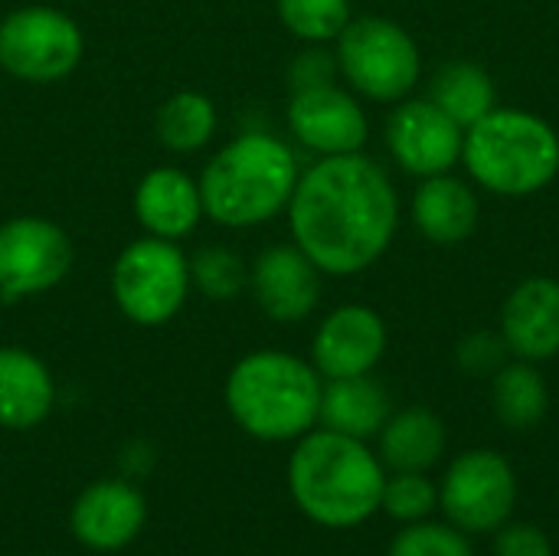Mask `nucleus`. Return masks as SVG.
<instances>
[{"instance_id": "f257e3e1", "label": "nucleus", "mask_w": 559, "mask_h": 556, "mask_svg": "<svg viewBox=\"0 0 559 556\" xmlns=\"http://www.w3.org/2000/svg\"><path fill=\"white\" fill-rule=\"evenodd\" d=\"M292 242L331 279L373 269L396 239L400 193L380 161L357 154L318 157L301 170L288 203Z\"/></svg>"}, {"instance_id": "f03ea898", "label": "nucleus", "mask_w": 559, "mask_h": 556, "mask_svg": "<svg viewBox=\"0 0 559 556\" xmlns=\"http://www.w3.org/2000/svg\"><path fill=\"white\" fill-rule=\"evenodd\" d=\"M288 488L301 514L321 528H357L380 511L386 469L364 439L318 429L305 433L288 462Z\"/></svg>"}, {"instance_id": "7ed1b4c3", "label": "nucleus", "mask_w": 559, "mask_h": 556, "mask_svg": "<svg viewBox=\"0 0 559 556\" xmlns=\"http://www.w3.org/2000/svg\"><path fill=\"white\" fill-rule=\"evenodd\" d=\"M301 177L295 151L269 134L246 131L219 147L200 174L203 213L226 229H252L288 210Z\"/></svg>"}, {"instance_id": "20e7f679", "label": "nucleus", "mask_w": 559, "mask_h": 556, "mask_svg": "<svg viewBox=\"0 0 559 556\" xmlns=\"http://www.w3.org/2000/svg\"><path fill=\"white\" fill-rule=\"evenodd\" d=\"M462 167L481 193L504 200L534 197L559 177L557 128L537 111L495 105L465 128Z\"/></svg>"}, {"instance_id": "39448f33", "label": "nucleus", "mask_w": 559, "mask_h": 556, "mask_svg": "<svg viewBox=\"0 0 559 556\" xmlns=\"http://www.w3.org/2000/svg\"><path fill=\"white\" fill-rule=\"evenodd\" d=\"M324 377L314 364L285 351H255L242 357L226 380L233 419L262 442L301 439L321 413Z\"/></svg>"}, {"instance_id": "423d86ee", "label": "nucleus", "mask_w": 559, "mask_h": 556, "mask_svg": "<svg viewBox=\"0 0 559 556\" xmlns=\"http://www.w3.org/2000/svg\"><path fill=\"white\" fill-rule=\"evenodd\" d=\"M337 75L377 105H396L423 82V52L413 33L390 16H354L334 39Z\"/></svg>"}, {"instance_id": "0eeeda50", "label": "nucleus", "mask_w": 559, "mask_h": 556, "mask_svg": "<svg viewBox=\"0 0 559 556\" xmlns=\"http://www.w3.org/2000/svg\"><path fill=\"white\" fill-rule=\"evenodd\" d=\"M190 285V259L177 249V242L157 236L124 246L111 269L115 305L141 328H157L177 318L187 305Z\"/></svg>"}, {"instance_id": "6e6552de", "label": "nucleus", "mask_w": 559, "mask_h": 556, "mask_svg": "<svg viewBox=\"0 0 559 556\" xmlns=\"http://www.w3.org/2000/svg\"><path fill=\"white\" fill-rule=\"evenodd\" d=\"M79 23L52 7H20L0 20V69L23 82H59L82 62Z\"/></svg>"}, {"instance_id": "1a4fd4ad", "label": "nucleus", "mask_w": 559, "mask_h": 556, "mask_svg": "<svg viewBox=\"0 0 559 556\" xmlns=\"http://www.w3.org/2000/svg\"><path fill=\"white\" fill-rule=\"evenodd\" d=\"M439 505L465 534H491L508 524L518 505L514 465L495 449H468L445 469Z\"/></svg>"}, {"instance_id": "9d476101", "label": "nucleus", "mask_w": 559, "mask_h": 556, "mask_svg": "<svg viewBox=\"0 0 559 556\" xmlns=\"http://www.w3.org/2000/svg\"><path fill=\"white\" fill-rule=\"evenodd\" d=\"M72 239L43 216L0 223V301L13 305L56 288L72 269Z\"/></svg>"}, {"instance_id": "9b49d317", "label": "nucleus", "mask_w": 559, "mask_h": 556, "mask_svg": "<svg viewBox=\"0 0 559 556\" xmlns=\"http://www.w3.org/2000/svg\"><path fill=\"white\" fill-rule=\"evenodd\" d=\"M386 151L393 164L423 180L436 174H452L462 164L465 128L452 121L429 95L426 98H403L393 105L386 128H383Z\"/></svg>"}, {"instance_id": "f8f14e48", "label": "nucleus", "mask_w": 559, "mask_h": 556, "mask_svg": "<svg viewBox=\"0 0 559 556\" xmlns=\"http://www.w3.org/2000/svg\"><path fill=\"white\" fill-rule=\"evenodd\" d=\"M288 128L295 141L318 157L357 154L370 138V118L360 105V95L337 82L292 92Z\"/></svg>"}, {"instance_id": "ddd939ff", "label": "nucleus", "mask_w": 559, "mask_h": 556, "mask_svg": "<svg viewBox=\"0 0 559 556\" xmlns=\"http://www.w3.org/2000/svg\"><path fill=\"white\" fill-rule=\"evenodd\" d=\"M390 344L386 321L370 305H341L321 318L311 341V364L324 380L373 374Z\"/></svg>"}, {"instance_id": "4468645a", "label": "nucleus", "mask_w": 559, "mask_h": 556, "mask_svg": "<svg viewBox=\"0 0 559 556\" xmlns=\"http://www.w3.org/2000/svg\"><path fill=\"white\" fill-rule=\"evenodd\" d=\"M249 292L275 324H298L321 301V269L295 242H278L249 265Z\"/></svg>"}, {"instance_id": "2eb2a0df", "label": "nucleus", "mask_w": 559, "mask_h": 556, "mask_svg": "<svg viewBox=\"0 0 559 556\" xmlns=\"http://www.w3.org/2000/svg\"><path fill=\"white\" fill-rule=\"evenodd\" d=\"M511 357L547 364L559 354V279L531 275L518 282L504 305L498 324Z\"/></svg>"}, {"instance_id": "dca6fc26", "label": "nucleus", "mask_w": 559, "mask_h": 556, "mask_svg": "<svg viewBox=\"0 0 559 556\" xmlns=\"http://www.w3.org/2000/svg\"><path fill=\"white\" fill-rule=\"evenodd\" d=\"M481 190L468 180L452 174L423 177L409 200V220L416 233L432 246H462L478 233L481 223Z\"/></svg>"}, {"instance_id": "f3484780", "label": "nucleus", "mask_w": 559, "mask_h": 556, "mask_svg": "<svg viewBox=\"0 0 559 556\" xmlns=\"http://www.w3.org/2000/svg\"><path fill=\"white\" fill-rule=\"evenodd\" d=\"M134 216L147 236L177 242L193 233L203 216L200 184L180 167H154L134 190Z\"/></svg>"}, {"instance_id": "a211bd4d", "label": "nucleus", "mask_w": 559, "mask_h": 556, "mask_svg": "<svg viewBox=\"0 0 559 556\" xmlns=\"http://www.w3.org/2000/svg\"><path fill=\"white\" fill-rule=\"evenodd\" d=\"M144 524V501L124 482L88 485L72 508V531L92 551L128 547Z\"/></svg>"}, {"instance_id": "6ab92c4d", "label": "nucleus", "mask_w": 559, "mask_h": 556, "mask_svg": "<svg viewBox=\"0 0 559 556\" xmlns=\"http://www.w3.org/2000/svg\"><path fill=\"white\" fill-rule=\"evenodd\" d=\"M56 400L52 377L39 357L23 347H0V426L33 429Z\"/></svg>"}, {"instance_id": "aec40b11", "label": "nucleus", "mask_w": 559, "mask_h": 556, "mask_svg": "<svg viewBox=\"0 0 559 556\" xmlns=\"http://www.w3.org/2000/svg\"><path fill=\"white\" fill-rule=\"evenodd\" d=\"M445 446V423L426 406L390 413L380 429V462L393 472H432L442 462Z\"/></svg>"}, {"instance_id": "412c9836", "label": "nucleus", "mask_w": 559, "mask_h": 556, "mask_svg": "<svg viewBox=\"0 0 559 556\" xmlns=\"http://www.w3.org/2000/svg\"><path fill=\"white\" fill-rule=\"evenodd\" d=\"M390 413H393L390 393L370 374H364V377L328 380V387L321 393L318 423H324V429H334V433L367 442L370 436H380Z\"/></svg>"}, {"instance_id": "4be33fe9", "label": "nucleus", "mask_w": 559, "mask_h": 556, "mask_svg": "<svg viewBox=\"0 0 559 556\" xmlns=\"http://www.w3.org/2000/svg\"><path fill=\"white\" fill-rule=\"evenodd\" d=\"M429 98L462 128H472L498 105V85L491 72L478 62L455 59L436 69L429 82Z\"/></svg>"}, {"instance_id": "5701e85b", "label": "nucleus", "mask_w": 559, "mask_h": 556, "mask_svg": "<svg viewBox=\"0 0 559 556\" xmlns=\"http://www.w3.org/2000/svg\"><path fill=\"white\" fill-rule=\"evenodd\" d=\"M491 406L498 423L508 429H534L544 423L550 410V390L537 364L511 357L491 377Z\"/></svg>"}, {"instance_id": "b1692460", "label": "nucleus", "mask_w": 559, "mask_h": 556, "mask_svg": "<svg viewBox=\"0 0 559 556\" xmlns=\"http://www.w3.org/2000/svg\"><path fill=\"white\" fill-rule=\"evenodd\" d=\"M154 131L167 151L193 154L216 134V105L203 92H177L157 108Z\"/></svg>"}, {"instance_id": "393cba45", "label": "nucleus", "mask_w": 559, "mask_h": 556, "mask_svg": "<svg viewBox=\"0 0 559 556\" xmlns=\"http://www.w3.org/2000/svg\"><path fill=\"white\" fill-rule=\"evenodd\" d=\"M282 26L308 46L334 43L354 20L350 0H275Z\"/></svg>"}, {"instance_id": "a878e982", "label": "nucleus", "mask_w": 559, "mask_h": 556, "mask_svg": "<svg viewBox=\"0 0 559 556\" xmlns=\"http://www.w3.org/2000/svg\"><path fill=\"white\" fill-rule=\"evenodd\" d=\"M190 282L213 301H229L236 298L242 288H249V269L246 262L223 246H210L200 249L190 259Z\"/></svg>"}, {"instance_id": "bb28decb", "label": "nucleus", "mask_w": 559, "mask_h": 556, "mask_svg": "<svg viewBox=\"0 0 559 556\" xmlns=\"http://www.w3.org/2000/svg\"><path fill=\"white\" fill-rule=\"evenodd\" d=\"M436 505H439V485H432L426 472H396L393 478H386L383 501H380V508L400 524L426 521Z\"/></svg>"}, {"instance_id": "cd10ccee", "label": "nucleus", "mask_w": 559, "mask_h": 556, "mask_svg": "<svg viewBox=\"0 0 559 556\" xmlns=\"http://www.w3.org/2000/svg\"><path fill=\"white\" fill-rule=\"evenodd\" d=\"M390 556H475V551L465 541V531H459L455 524H432L426 518L406 524L393 537Z\"/></svg>"}, {"instance_id": "c85d7f7f", "label": "nucleus", "mask_w": 559, "mask_h": 556, "mask_svg": "<svg viewBox=\"0 0 559 556\" xmlns=\"http://www.w3.org/2000/svg\"><path fill=\"white\" fill-rule=\"evenodd\" d=\"M508 360H511V351H508L501 331H472L455 347L459 370L475 380H491Z\"/></svg>"}, {"instance_id": "c756f323", "label": "nucleus", "mask_w": 559, "mask_h": 556, "mask_svg": "<svg viewBox=\"0 0 559 556\" xmlns=\"http://www.w3.org/2000/svg\"><path fill=\"white\" fill-rule=\"evenodd\" d=\"M334 75H337V59L324 46H311V49L298 52L295 62L288 66V85H292V92L334 82Z\"/></svg>"}, {"instance_id": "7c9ffc66", "label": "nucleus", "mask_w": 559, "mask_h": 556, "mask_svg": "<svg viewBox=\"0 0 559 556\" xmlns=\"http://www.w3.org/2000/svg\"><path fill=\"white\" fill-rule=\"evenodd\" d=\"M495 556H554V547L540 528L511 524V528H498Z\"/></svg>"}]
</instances>
